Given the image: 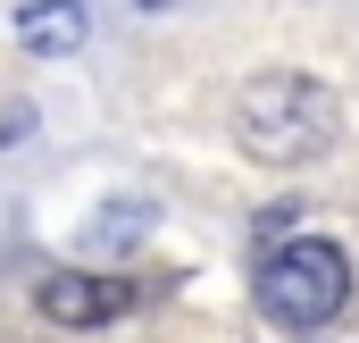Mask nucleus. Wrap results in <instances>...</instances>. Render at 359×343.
Returning a JSON list of instances; mask_svg holds the SVG:
<instances>
[{
    "label": "nucleus",
    "instance_id": "obj_1",
    "mask_svg": "<svg viewBox=\"0 0 359 343\" xmlns=\"http://www.w3.org/2000/svg\"><path fill=\"white\" fill-rule=\"evenodd\" d=\"M234 143L268 168H301L334 143V92L318 76H259L234 101Z\"/></svg>",
    "mask_w": 359,
    "mask_h": 343
},
{
    "label": "nucleus",
    "instance_id": "obj_2",
    "mask_svg": "<svg viewBox=\"0 0 359 343\" xmlns=\"http://www.w3.org/2000/svg\"><path fill=\"white\" fill-rule=\"evenodd\" d=\"M343 302H351V259L334 252L326 235H292V243L268 252V268H259V310H268L276 327L318 335Z\"/></svg>",
    "mask_w": 359,
    "mask_h": 343
},
{
    "label": "nucleus",
    "instance_id": "obj_3",
    "mask_svg": "<svg viewBox=\"0 0 359 343\" xmlns=\"http://www.w3.org/2000/svg\"><path fill=\"white\" fill-rule=\"evenodd\" d=\"M142 302V285H117V276H50L42 285V318L59 327H109Z\"/></svg>",
    "mask_w": 359,
    "mask_h": 343
},
{
    "label": "nucleus",
    "instance_id": "obj_4",
    "mask_svg": "<svg viewBox=\"0 0 359 343\" xmlns=\"http://www.w3.org/2000/svg\"><path fill=\"white\" fill-rule=\"evenodd\" d=\"M17 42H25V51H42V59L76 51V42H84V0H34V8H25V25H17Z\"/></svg>",
    "mask_w": 359,
    "mask_h": 343
},
{
    "label": "nucleus",
    "instance_id": "obj_5",
    "mask_svg": "<svg viewBox=\"0 0 359 343\" xmlns=\"http://www.w3.org/2000/svg\"><path fill=\"white\" fill-rule=\"evenodd\" d=\"M151 8H159V0H151Z\"/></svg>",
    "mask_w": 359,
    "mask_h": 343
}]
</instances>
